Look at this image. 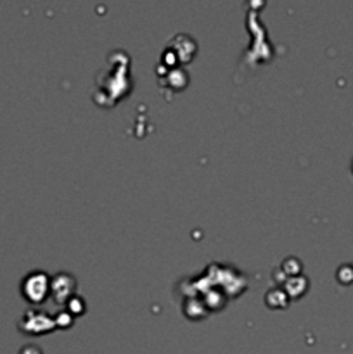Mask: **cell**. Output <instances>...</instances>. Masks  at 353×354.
<instances>
[{
	"label": "cell",
	"mask_w": 353,
	"mask_h": 354,
	"mask_svg": "<svg viewBox=\"0 0 353 354\" xmlns=\"http://www.w3.org/2000/svg\"><path fill=\"white\" fill-rule=\"evenodd\" d=\"M48 289H51V280L44 272H31L21 282V292L30 301L31 304H40L47 297Z\"/></svg>",
	"instance_id": "cell-1"
},
{
	"label": "cell",
	"mask_w": 353,
	"mask_h": 354,
	"mask_svg": "<svg viewBox=\"0 0 353 354\" xmlns=\"http://www.w3.org/2000/svg\"><path fill=\"white\" fill-rule=\"evenodd\" d=\"M54 327V318L51 315L44 313V311L30 310L23 315L19 322V328L24 332V334H45L51 328Z\"/></svg>",
	"instance_id": "cell-2"
},
{
	"label": "cell",
	"mask_w": 353,
	"mask_h": 354,
	"mask_svg": "<svg viewBox=\"0 0 353 354\" xmlns=\"http://www.w3.org/2000/svg\"><path fill=\"white\" fill-rule=\"evenodd\" d=\"M19 354H42V349L37 348L35 344H28V346H24L23 349H21Z\"/></svg>",
	"instance_id": "cell-3"
}]
</instances>
